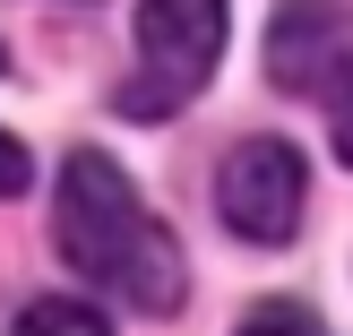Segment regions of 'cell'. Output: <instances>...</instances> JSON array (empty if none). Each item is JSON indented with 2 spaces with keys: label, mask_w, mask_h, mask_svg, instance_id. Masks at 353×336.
<instances>
[{
  "label": "cell",
  "mask_w": 353,
  "mask_h": 336,
  "mask_svg": "<svg viewBox=\"0 0 353 336\" xmlns=\"http://www.w3.org/2000/svg\"><path fill=\"white\" fill-rule=\"evenodd\" d=\"M302 199H310V172L285 138H241L216 172V216L259 250H285L302 233Z\"/></svg>",
  "instance_id": "cell-3"
},
{
  "label": "cell",
  "mask_w": 353,
  "mask_h": 336,
  "mask_svg": "<svg viewBox=\"0 0 353 336\" xmlns=\"http://www.w3.org/2000/svg\"><path fill=\"white\" fill-rule=\"evenodd\" d=\"M0 61H9V52H0Z\"/></svg>",
  "instance_id": "cell-9"
},
{
  "label": "cell",
  "mask_w": 353,
  "mask_h": 336,
  "mask_svg": "<svg viewBox=\"0 0 353 336\" xmlns=\"http://www.w3.org/2000/svg\"><path fill=\"white\" fill-rule=\"evenodd\" d=\"M52 241L61 259L103 285L121 310H147V319H172L190 293V268H181V241L147 216V199L130 190V172L112 155L78 147L61 164V190H52Z\"/></svg>",
  "instance_id": "cell-1"
},
{
  "label": "cell",
  "mask_w": 353,
  "mask_h": 336,
  "mask_svg": "<svg viewBox=\"0 0 353 336\" xmlns=\"http://www.w3.org/2000/svg\"><path fill=\"white\" fill-rule=\"evenodd\" d=\"M345 9L336 0H276V26H268V78L310 95V86H336L345 78Z\"/></svg>",
  "instance_id": "cell-4"
},
{
  "label": "cell",
  "mask_w": 353,
  "mask_h": 336,
  "mask_svg": "<svg viewBox=\"0 0 353 336\" xmlns=\"http://www.w3.org/2000/svg\"><path fill=\"white\" fill-rule=\"evenodd\" d=\"M26 172H34V164H26V147L0 130V199H17V190H26Z\"/></svg>",
  "instance_id": "cell-8"
},
{
  "label": "cell",
  "mask_w": 353,
  "mask_h": 336,
  "mask_svg": "<svg viewBox=\"0 0 353 336\" xmlns=\"http://www.w3.org/2000/svg\"><path fill=\"white\" fill-rule=\"evenodd\" d=\"M233 336H327V328L310 319L302 302H259V310H250V319H241Z\"/></svg>",
  "instance_id": "cell-6"
},
{
  "label": "cell",
  "mask_w": 353,
  "mask_h": 336,
  "mask_svg": "<svg viewBox=\"0 0 353 336\" xmlns=\"http://www.w3.org/2000/svg\"><path fill=\"white\" fill-rule=\"evenodd\" d=\"M327 95H336V103H327V121H336V155L353 164V69H345L336 86H327Z\"/></svg>",
  "instance_id": "cell-7"
},
{
  "label": "cell",
  "mask_w": 353,
  "mask_h": 336,
  "mask_svg": "<svg viewBox=\"0 0 353 336\" xmlns=\"http://www.w3.org/2000/svg\"><path fill=\"white\" fill-rule=\"evenodd\" d=\"M224 0H138V61L121 78V112L164 121L216 78L224 61Z\"/></svg>",
  "instance_id": "cell-2"
},
{
  "label": "cell",
  "mask_w": 353,
  "mask_h": 336,
  "mask_svg": "<svg viewBox=\"0 0 353 336\" xmlns=\"http://www.w3.org/2000/svg\"><path fill=\"white\" fill-rule=\"evenodd\" d=\"M9 336H112V319H103L95 302H69V293H43V302L17 310Z\"/></svg>",
  "instance_id": "cell-5"
}]
</instances>
